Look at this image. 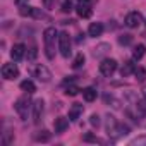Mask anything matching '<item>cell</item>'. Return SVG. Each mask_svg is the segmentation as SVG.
Here are the masks:
<instances>
[{
    "instance_id": "obj_1",
    "label": "cell",
    "mask_w": 146,
    "mask_h": 146,
    "mask_svg": "<svg viewBox=\"0 0 146 146\" xmlns=\"http://www.w3.org/2000/svg\"><path fill=\"white\" fill-rule=\"evenodd\" d=\"M43 40H45V53L50 60L55 58V40H58V33L55 28H46L43 31Z\"/></svg>"
},
{
    "instance_id": "obj_2",
    "label": "cell",
    "mask_w": 146,
    "mask_h": 146,
    "mask_svg": "<svg viewBox=\"0 0 146 146\" xmlns=\"http://www.w3.org/2000/svg\"><path fill=\"white\" fill-rule=\"evenodd\" d=\"M33 108V105H31V100L28 98V96H21L16 103H14V110L17 112V115L23 119V120H26L28 119V115H29V110Z\"/></svg>"
},
{
    "instance_id": "obj_3",
    "label": "cell",
    "mask_w": 146,
    "mask_h": 146,
    "mask_svg": "<svg viewBox=\"0 0 146 146\" xmlns=\"http://www.w3.org/2000/svg\"><path fill=\"white\" fill-rule=\"evenodd\" d=\"M29 72H31L33 78H36V79L41 81V83H48V81L52 79V72L48 70V67H45V65H41V64L33 65V67L29 69Z\"/></svg>"
},
{
    "instance_id": "obj_4",
    "label": "cell",
    "mask_w": 146,
    "mask_h": 146,
    "mask_svg": "<svg viewBox=\"0 0 146 146\" xmlns=\"http://www.w3.org/2000/svg\"><path fill=\"white\" fill-rule=\"evenodd\" d=\"M70 36L67 33H58V50H60V55L64 58H69L72 50H70Z\"/></svg>"
},
{
    "instance_id": "obj_5",
    "label": "cell",
    "mask_w": 146,
    "mask_h": 146,
    "mask_svg": "<svg viewBox=\"0 0 146 146\" xmlns=\"http://www.w3.org/2000/svg\"><path fill=\"white\" fill-rule=\"evenodd\" d=\"M119 122H117V119L113 117V115H107L105 117V127H107V134L112 137V139H119L120 137V134H119Z\"/></svg>"
},
{
    "instance_id": "obj_6",
    "label": "cell",
    "mask_w": 146,
    "mask_h": 146,
    "mask_svg": "<svg viewBox=\"0 0 146 146\" xmlns=\"http://www.w3.org/2000/svg\"><path fill=\"white\" fill-rule=\"evenodd\" d=\"M117 70V60L113 58H103L100 64V74L105 78H110L113 72Z\"/></svg>"
},
{
    "instance_id": "obj_7",
    "label": "cell",
    "mask_w": 146,
    "mask_h": 146,
    "mask_svg": "<svg viewBox=\"0 0 146 146\" xmlns=\"http://www.w3.org/2000/svg\"><path fill=\"white\" fill-rule=\"evenodd\" d=\"M141 23H143V16H141V12H137V11L129 12V14L125 16V21H124V24H125L127 28H131V29L139 28Z\"/></svg>"
},
{
    "instance_id": "obj_8",
    "label": "cell",
    "mask_w": 146,
    "mask_h": 146,
    "mask_svg": "<svg viewBox=\"0 0 146 146\" xmlns=\"http://www.w3.org/2000/svg\"><path fill=\"white\" fill-rule=\"evenodd\" d=\"M19 76V69L16 64H4L2 65V78L7 81H12Z\"/></svg>"
},
{
    "instance_id": "obj_9",
    "label": "cell",
    "mask_w": 146,
    "mask_h": 146,
    "mask_svg": "<svg viewBox=\"0 0 146 146\" xmlns=\"http://www.w3.org/2000/svg\"><path fill=\"white\" fill-rule=\"evenodd\" d=\"M43 110H45V103H43V100L40 98V100H36V102L33 103V122H35V124H40V120H41V117H43Z\"/></svg>"
},
{
    "instance_id": "obj_10",
    "label": "cell",
    "mask_w": 146,
    "mask_h": 146,
    "mask_svg": "<svg viewBox=\"0 0 146 146\" xmlns=\"http://www.w3.org/2000/svg\"><path fill=\"white\" fill-rule=\"evenodd\" d=\"M24 52H26V46H24L23 43L14 45L12 50H11V57H12V60H14V62H19V60L24 57Z\"/></svg>"
},
{
    "instance_id": "obj_11",
    "label": "cell",
    "mask_w": 146,
    "mask_h": 146,
    "mask_svg": "<svg viewBox=\"0 0 146 146\" xmlns=\"http://www.w3.org/2000/svg\"><path fill=\"white\" fill-rule=\"evenodd\" d=\"M134 70H136V65L132 60H125L120 67V76L122 78H129L131 74H134Z\"/></svg>"
},
{
    "instance_id": "obj_12",
    "label": "cell",
    "mask_w": 146,
    "mask_h": 146,
    "mask_svg": "<svg viewBox=\"0 0 146 146\" xmlns=\"http://www.w3.org/2000/svg\"><path fill=\"white\" fill-rule=\"evenodd\" d=\"M83 105L81 103H74L70 108H69V120H78L81 115H83Z\"/></svg>"
},
{
    "instance_id": "obj_13",
    "label": "cell",
    "mask_w": 146,
    "mask_h": 146,
    "mask_svg": "<svg viewBox=\"0 0 146 146\" xmlns=\"http://www.w3.org/2000/svg\"><path fill=\"white\" fill-rule=\"evenodd\" d=\"M110 52V45L108 43H100V45H96L95 48H93V57H105L107 53Z\"/></svg>"
},
{
    "instance_id": "obj_14",
    "label": "cell",
    "mask_w": 146,
    "mask_h": 146,
    "mask_svg": "<svg viewBox=\"0 0 146 146\" xmlns=\"http://www.w3.org/2000/svg\"><path fill=\"white\" fill-rule=\"evenodd\" d=\"M53 127H55V132H57V134H62V132H65V129L69 127V120H67L65 117H58V119H55Z\"/></svg>"
},
{
    "instance_id": "obj_15",
    "label": "cell",
    "mask_w": 146,
    "mask_h": 146,
    "mask_svg": "<svg viewBox=\"0 0 146 146\" xmlns=\"http://www.w3.org/2000/svg\"><path fill=\"white\" fill-rule=\"evenodd\" d=\"M102 33H103V24H102V23H91V24H90V28H88V35H90V36L96 38V36H100Z\"/></svg>"
},
{
    "instance_id": "obj_16",
    "label": "cell",
    "mask_w": 146,
    "mask_h": 146,
    "mask_svg": "<svg viewBox=\"0 0 146 146\" xmlns=\"http://www.w3.org/2000/svg\"><path fill=\"white\" fill-rule=\"evenodd\" d=\"M91 5H78V9H76V12H78V16L79 17H83V19H88V17H91V14H93V11L90 9Z\"/></svg>"
},
{
    "instance_id": "obj_17",
    "label": "cell",
    "mask_w": 146,
    "mask_h": 146,
    "mask_svg": "<svg viewBox=\"0 0 146 146\" xmlns=\"http://www.w3.org/2000/svg\"><path fill=\"white\" fill-rule=\"evenodd\" d=\"M144 53H146V46L141 43V45H136L134 46V50H132V58L134 60H141L143 57H144Z\"/></svg>"
},
{
    "instance_id": "obj_18",
    "label": "cell",
    "mask_w": 146,
    "mask_h": 146,
    "mask_svg": "<svg viewBox=\"0 0 146 146\" xmlns=\"http://www.w3.org/2000/svg\"><path fill=\"white\" fill-rule=\"evenodd\" d=\"M96 90L95 88H84L83 90V98L86 100V102H95L96 100Z\"/></svg>"
},
{
    "instance_id": "obj_19",
    "label": "cell",
    "mask_w": 146,
    "mask_h": 146,
    "mask_svg": "<svg viewBox=\"0 0 146 146\" xmlns=\"http://www.w3.org/2000/svg\"><path fill=\"white\" fill-rule=\"evenodd\" d=\"M21 90H23V91H26L28 95H31V93H35V91H36V86H35V83H33V81L26 79V81H23V83H21Z\"/></svg>"
},
{
    "instance_id": "obj_20",
    "label": "cell",
    "mask_w": 146,
    "mask_h": 146,
    "mask_svg": "<svg viewBox=\"0 0 146 146\" xmlns=\"http://www.w3.org/2000/svg\"><path fill=\"white\" fill-rule=\"evenodd\" d=\"M50 137H52V134L48 131H40V132L35 134V139L38 143H46V141H50Z\"/></svg>"
},
{
    "instance_id": "obj_21",
    "label": "cell",
    "mask_w": 146,
    "mask_h": 146,
    "mask_svg": "<svg viewBox=\"0 0 146 146\" xmlns=\"http://www.w3.org/2000/svg\"><path fill=\"white\" fill-rule=\"evenodd\" d=\"M134 76H136V79H137L139 83H143V81L146 79V70H144L143 67H136V70H134Z\"/></svg>"
},
{
    "instance_id": "obj_22",
    "label": "cell",
    "mask_w": 146,
    "mask_h": 146,
    "mask_svg": "<svg viewBox=\"0 0 146 146\" xmlns=\"http://www.w3.org/2000/svg\"><path fill=\"white\" fill-rule=\"evenodd\" d=\"M60 11L65 12V14H69L72 11V2L70 0H60Z\"/></svg>"
},
{
    "instance_id": "obj_23",
    "label": "cell",
    "mask_w": 146,
    "mask_h": 146,
    "mask_svg": "<svg viewBox=\"0 0 146 146\" xmlns=\"http://www.w3.org/2000/svg\"><path fill=\"white\" fill-rule=\"evenodd\" d=\"M31 17H35V19H46V14H45L41 9L33 7V9H31Z\"/></svg>"
},
{
    "instance_id": "obj_24",
    "label": "cell",
    "mask_w": 146,
    "mask_h": 146,
    "mask_svg": "<svg viewBox=\"0 0 146 146\" xmlns=\"http://www.w3.org/2000/svg\"><path fill=\"white\" fill-rule=\"evenodd\" d=\"M129 144H131V146H146V136H137V137H134Z\"/></svg>"
},
{
    "instance_id": "obj_25",
    "label": "cell",
    "mask_w": 146,
    "mask_h": 146,
    "mask_svg": "<svg viewBox=\"0 0 146 146\" xmlns=\"http://www.w3.org/2000/svg\"><path fill=\"white\" fill-rule=\"evenodd\" d=\"M83 64H84V55H83V53H78L76 58H74V62H72V67H74V69H79Z\"/></svg>"
},
{
    "instance_id": "obj_26",
    "label": "cell",
    "mask_w": 146,
    "mask_h": 146,
    "mask_svg": "<svg viewBox=\"0 0 146 146\" xmlns=\"http://www.w3.org/2000/svg\"><path fill=\"white\" fill-rule=\"evenodd\" d=\"M119 43L124 45V46H125V45H131V43H132V35H120V36H119Z\"/></svg>"
},
{
    "instance_id": "obj_27",
    "label": "cell",
    "mask_w": 146,
    "mask_h": 146,
    "mask_svg": "<svg viewBox=\"0 0 146 146\" xmlns=\"http://www.w3.org/2000/svg\"><path fill=\"white\" fill-rule=\"evenodd\" d=\"M78 93H79V88L78 86H69L65 90V95H69V96H76Z\"/></svg>"
},
{
    "instance_id": "obj_28",
    "label": "cell",
    "mask_w": 146,
    "mask_h": 146,
    "mask_svg": "<svg viewBox=\"0 0 146 146\" xmlns=\"http://www.w3.org/2000/svg\"><path fill=\"white\" fill-rule=\"evenodd\" d=\"M83 141H88V143H103L100 137H96V136H91V134H86V136L83 137Z\"/></svg>"
},
{
    "instance_id": "obj_29",
    "label": "cell",
    "mask_w": 146,
    "mask_h": 146,
    "mask_svg": "<svg viewBox=\"0 0 146 146\" xmlns=\"http://www.w3.org/2000/svg\"><path fill=\"white\" fill-rule=\"evenodd\" d=\"M119 134H120V137H122V136H125V134H129V125L120 124V125H119Z\"/></svg>"
},
{
    "instance_id": "obj_30",
    "label": "cell",
    "mask_w": 146,
    "mask_h": 146,
    "mask_svg": "<svg viewBox=\"0 0 146 146\" xmlns=\"http://www.w3.org/2000/svg\"><path fill=\"white\" fill-rule=\"evenodd\" d=\"M36 55H38L36 46H31V48H29V53H28V58H29V60H35V58H36Z\"/></svg>"
},
{
    "instance_id": "obj_31",
    "label": "cell",
    "mask_w": 146,
    "mask_h": 146,
    "mask_svg": "<svg viewBox=\"0 0 146 146\" xmlns=\"http://www.w3.org/2000/svg\"><path fill=\"white\" fill-rule=\"evenodd\" d=\"M90 122H91V125H93V127H98V125H100V117H98L96 113H93V115H91V119H90Z\"/></svg>"
},
{
    "instance_id": "obj_32",
    "label": "cell",
    "mask_w": 146,
    "mask_h": 146,
    "mask_svg": "<svg viewBox=\"0 0 146 146\" xmlns=\"http://www.w3.org/2000/svg\"><path fill=\"white\" fill-rule=\"evenodd\" d=\"M55 5V0H43V7L45 9H52Z\"/></svg>"
},
{
    "instance_id": "obj_33",
    "label": "cell",
    "mask_w": 146,
    "mask_h": 146,
    "mask_svg": "<svg viewBox=\"0 0 146 146\" xmlns=\"http://www.w3.org/2000/svg\"><path fill=\"white\" fill-rule=\"evenodd\" d=\"M28 2L29 0H16V5L17 7H24V5H28Z\"/></svg>"
},
{
    "instance_id": "obj_34",
    "label": "cell",
    "mask_w": 146,
    "mask_h": 146,
    "mask_svg": "<svg viewBox=\"0 0 146 146\" xmlns=\"http://www.w3.org/2000/svg\"><path fill=\"white\" fill-rule=\"evenodd\" d=\"M78 4H81V5H91L93 0H78Z\"/></svg>"
},
{
    "instance_id": "obj_35",
    "label": "cell",
    "mask_w": 146,
    "mask_h": 146,
    "mask_svg": "<svg viewBox=\"0 0 146 146\" xmlns=\"http://www.w3.org/2000/svg\"><path fill=\"white\" fill-rule=\"evenodd\" d=\"M84 41V35H79V38H78V43H83Z\"/></svg>"
},
{
    "instance_id": "obj_36",
    "label": "cell",
    "mask_w": 146,
    "mask_h": 146,
    "mask_svg": "<svg viewBox=\"0 0 146 146\" xmlns=\"http://www.w3.org/2000/svg\"><path fill=\"white\" fill-rule=\"evenodd\" d=\"M143 98H144V100H146V86H144V88H143Z\"/></svg>"
}]
</instances>
